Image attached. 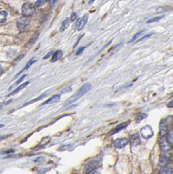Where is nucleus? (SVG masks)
<instances>
[{
    "label": "nucleus",
    "mask_w": 173,
    "mask_h": 174,
    "mask_svg": "<svg viewBox=\"0 0 173 174\" xmlns=\"http://www.w3.org/2000/svg\"><path fill=\"white\" fill-rule=\"evenodd\" d=\"M90 89H91V84H89V83L84 84L78 90V91H77V93H75V95H73L71 97H70V99L66 102L65 104H69L73 103L74 101L77 100L78 98H80L81 97H83L84 94H86Z\"/></svg>",
    "instance_id": "f257e3e1"
},
{
    "label": "nucleus",
    "mask_w": 173,
    "mask_h": 174,
    "mask_svg": "<svg viewBox=\"0 0 173 174\" xmlns=\"http://www.w3.org/2000/svg\"><path fill=\"white\" fill-rule=\"evenodd\" d=\"M35 12V7L30 3H25L22 7V14L23 17H30Z\"/></svg>",
    "instance_id": "f03ea898"
},
{
    "label": "nucleus",
    "mask_w": 173,
    "mask_h": 174,
    "mask_svg": "<svg viewBox=\"0 0 173 174\" xmlns=\"http://www.w3.org/2000/svg\"><path fill=\"white\" fill-rule=\"evenodd\" d=\"M140 133L144 139H150L153 136V130L150 125H146V126L143 127L140 130Z\"/></svg>",
    "instance_id": "7ed1b4c3"
},
{
    "label": "nucleus",
    "mask_w": 173,
    "mask_h": 174,
    "mask_svg": "<svg viewBox=\"0 0 173 174\" xmlns=\"http://www.w3.org/2000/svg\"><path fill=\"white\" fill-rule=\"evenodd\" d=\"M168 127H169V119L166 118V119L162 120L161 123H160V127H159L161 137H163V136L167 133V131H168Z\"/></svg>",
    "instance_id": "20e7f679"
},
{
    "label": "nucleus",
    "mask_w": 173,
    "mask_h": 174,
    "mask_svg": "<svg viewBox=\"0 0 173 174\" xmlns=\"http://www.w3.org/2000/svg\"><path fill=\"white\" fill-rule=\"evenodd\" d=\"M87 21H88V15H84L83 17L77 19V21L76 23V28H77V30H81L84 27V25L86 24Z\"/></svg>",
    "instance_id": "39448f33"
},
{
    "label": "nucleus",
    "mask_w": 173,
    "mask_h": 174,
    "mask_svg": "<svg viewBox=\"0 0 173 174\" xmlns=\"http://www.w3.org/2000/svg\"><path fill=\"white\" fill-rule=\"evenodd\" d=\"M28 24H29V20L26 18H23V17H21V18L17 19V26L20 31L24 30Z\"/></svg>",
    "instance_id": "423d86ee"
},
{
    "label": "nucleus",
    "mask_w": 173,
    "mask_h": 174,
    "mask_svg": "<svg viewBox=\"0 0 173 174\" xmlns=\"http://www.w3.org/2000/svg\"><path fill=\"white\" fill-rule=\"evenodd\" d=\"M129 141L126 139V138H118L116 140H115L114 142V145L116 148L117 149H121V148H123L125 147L127 144H128Z\"/></svg>",
    "instance_id": "0eeeda50"
},
{
    "label": "nucleus",
    "mask_w": 173,
    "mask_h": 174,
    "mask_svg": "<svg viewBox=\"0 0 173 174\" xmlns=\"http://www.w3.org/2000/svg\"><path fill=\"white\" fill-rule=\"evenodd\" d=\"M159 145H160V147H161V150H162L163 151H164V152L170 151V150L171 149V147H172V146L167 142L166 139H163V138H161V139L159 140Z\"/></svg>",
    "instance_id": "6e6552de"
},
{
    "label": "nucleus",
    "mask_w": 173,
    "mask_h": 174,
    "mask_svg": "<svg viewBox=\"0 0 173 174\" xmlns=\"http://www.w3.org/2000/svg\"><path fill=\"white\" fill-rule=\"evenodd\" d=\"M127 124H128V122H124V123H122V124H118L117 126H116L113 130H110V136H112V135H114V134H116V133H117L118 131H120L122 129H123V128H125L126 126H127Z\"/></svg>",
    "instance_id": "1a4fd4ad"
},
{
    "label": "nucleus",
    "mask_w": 173,
    "mask_h": 174,
    "mask_svg": "<svg viewBox=\"0 0 173 174\" xmlns=\"http://www.w3.org/2000/svg\"><path fill=\"white\" fill-rule=\"evenodd\" d=\"M130 142L131 144V145L135 146L140 144V138H139V135L137 133H135L133 135H131L130 137Z\"/></svg>",
    "instance_id": "9d476101"
},
{
    "label": "nucleus",
    "mask_w": 173,
    "mask_h": 174,
    "mask_svg": "<svg viewBox=\"0 0 173 174\" xmlns=\"http://www.w3.org/2000/svg\"><path fill=\"white\" fill-rule=\"evenodd\" d=\"M169 161H170V157H169V155H167L166 153H163V154L161 156V157H160L159 164H160L161 166H165V165L168 164Z\"/></svg>",
    "instance_id": "9b49d317"
},
{
    "label": "nucleus",
    "mask_w": 173,
    "mask_h": 174,
    "mask_svg": "<svg viewBox=\"0 0 173 174\" xmlns=\"http://www.w3.org/2000/svg\"><path fill=\"white\" fill-rule=\"evenodd\" d=\"M59 98H60V95H58V94H57V95H54L53 97H50L48 100H46L45 102H43V103L41 104V106H43V105H45V104H50V103H55V102H57V101L59 100Z\"/></svg>",
    "instance_id": "f8f14e48"
},
{
    "label": "nucleus",
    "mask_w": 173,
    "mask_h": 174,
    "mask_svg": "<svg viewBox=\"0 0 173 174\" xmlns=\"http://www.w3.org/2000/svg\"><path fill=\"white\" fill-rule=\"evenodd\" d=\"M166 140L171 146H173V130H170L166 133Z\"/></svg>",
    "instance_id": "ddd939ff"
},
{
    "label": "nucleus",
    "mask_w": 173,
    "mask_h": 174,
    "mask_svg": "<svg viewBox=\"0 0 173 174\" xmlns=\"http://www.w3.org/2000/svg\"><path fill=\"white\" fill-rule=\"evenodd\" d=\"M98 164H97V162L96 161H92V162H90V163H88L87 164V165L85 166V169H86V171L87 172H89L90 170H92V169H96V165H97Z\"/></svg>",
    "instance_id": "4468645a"
},
{
    "label": "nucleus",
    "mask_w": 173,
    "mask_h": 174,
    "mask_svg": "<svg viewBox=\"0 0 173 174\" xmlns=\"http://www.w3.org/2000/svg\"><path fill=\"white\" fill-rule=\"evenodd\" d=\"M28 84H29V82H25V83H23V84H20V85H19V86H18L17 88H16V89H15V90H13L12 92H10V93L9 95H8V96H12V95H14V94L17 93L18 91H20L21 90H23V88H24V87H25V86H26V85H27Z\"/></svg>",
    "instance_id": "2eb2a0df"
},
{
    "label": "nucleus",
    "mask_w": 173,
    "mask_h": 174,
    "mask_svg": "<svg viewBox=\"0 0 173 174\" xmlns=\"http://www.w3.org/2000/svg\"><path fill=\"white\" fill-rule=\"evenodd\" d=\"M159 173L161 174H163V173H169V174H172L173 173V170L170 168V167H168V166H162L161 170L159 171Z\"/></svg>",
    "instance_id": "dca6fc26"
},
{
    "label": "nucleus",
    "mask_w": 173,
    "mask_h": 174,
    "mask_svg": "<svg viewBox=\"0 0 173 174\" xmlns=\"http://www.w3.org/2000/svg\"><path fill=\"white\" fill-rule=\"evenodd\" d=\"M62 56H63V52H62L61 50H57V51H55V53L53 54L52 58H51V61H52V62H56V61L58 60Z\"/></svg>",
    "instance_id": "f3484780"
},
{
    "label": "nucleus",
    "mask_w": 173,
    "mask_h": 174,
    "mask_svg": "<svg viewBox=\"0 0 173 174\" xmlns=\"http://www.w3.org/2000/svg\"><path fill=\"white\" fill-rule=\"evenodd\" d=\"M70 18H66L63 20V22L62 23V25L60 27V31H63L65 29H67V27L69 26L70 24Z\"/></svg>",
    "instance_id": "a211bd4d"
},
{
    "label": "nucleus",
    "mask_w": 173,
    "mask_h": 174,
    "mask_svg": "<svg viewBox=\"0 0 173 174\" xmlns=\"http://www.w3.org/2000/svg\"><path fill=\"white\" fill-rule=\"evenodd\" d=\"M48 95V93H44V94H42L40 97H37L36 99H34V100H30V101H29V102H27V103H25L23 106H26V105H28V104H32V103H35V102H37V101H38V100H40V99H42L43 97H46Z\"/></svg>",
    "instance_id": "6ab92c4d"
},
{
    "label": "nucleus",
    "mask_w": 173,
    "mask_h": 174,
    "mask_svg": "<svg viewBox=\"0 0 173 174\" xmlns=\"http://www.w3.org/2000/svg\"><path fill=\"white\" fill-rule=\"evenodd\" d=\"M49 141H50V137H45V138H43V139L40 142V144L37 146V149L43 148V146H45V145L49 143Z\"/></svg>",
    "instance_id": "aec40b11"
},
{
    "label": "nucleus",
    "mask_w": 173,
    "mask_h": 174,
    "mask_svg": "<svg viewBox=\"0 0 173 174\" xmlns=\"http://www.w3.org/2000/svg\"><path fill=\"white\" fill-rule=\"evenodd\" d=\"M7 12L4 10H1L0 11V23H3L5 22L6 18H7Z\"/></svg>",
    "instance_id": "412c9836"
},
{
    "label": "nucleus",
    "mask_w": 173,
    "mask_h": 174,
    "mask_svg": "<svg viewBox=\"0 0 173 174\" xmlns=\"http://www.w3.org/2000/svg\"><path fill=\"white\" fill-rule=\"evenodd\" d=\"M35 62H36V59H30V61L27 63V64L25 65V67H24V68H23V70H22L19 72V73H17V75H18V74H20L22 71H23V70H28V69H29V68H30V67L32 65V64H33V63H35Z\"/></svg>",
    "instance_id": "4be33fe9"
},
{
    "label": "nucleus",
    "mask_w": 173,
    "mask_h": 174,
    "mask_svg": "<svg viewBox=\"0 0 173 174\" xmlns=\"http://www.w3.org/2000/svg\"><path fill=\"white\" fill-rule=\"evenodd\" d=\"M162 18H163V16L156 17H153V18H151V19H149L146 23H154V22H158V21H160Z\"/></svg>",
    "instance_id": "5701e85b"
},
{
    "label": "nucleus",
    "mask_w": 173,
    "mask_h": 174,
    "mask_svg": "<svg viewBox=\"0 0 173 174\" xmlns=\"http://www.w3.org/2000/svg\"><path fill=\"white\" fill-rule=\"evenodd\" d=\"M143 32H144V30H141V31H139V32H137V33H136V34H135V35H134V37H132V38H131V39H130V43H131V42H133V41H135V40H136V38H138V37H140V36H141V35H142V34H143Z\"/></svg>",
    "instance_id": "b1692460"
},
{
    "label": "nucleus",
    "mask_w": 173,
    "mask_h": 174,
    "mask_svg": "<svg viewBox=\"0 0 173 174\" xmlns=\"http://www.w3.org/2000/svg\"><path fill=\"white\" fill-rule=\"evenodd\" d=\"M46 2H47V0H37L35 5H36L37 7H41V6H43Z\"/></svg>",
    "instance_id": "393cba45"
},
{
    "label": "nucleus",
    "mask_w": 173,
    "mask_h": 174,
    "mask_svg": "<svg viewBox=\"0 0 173 174\" xmlns=\"http://www.w3.org/2000/svg\"><path fill=\"white\" fill-rule=\"evenodd\" d=\"M146 117H147V114H145V113H139L138 116H137V119L138 120H142V119H143Z\"/></svg>",
    "instance_id": "a878e982"
},
{
    "label": "nucleus",
    "mask_w": 173,
    "mask_h": 174,
    "mask_svg": "<svg viewBox=\"0 0 173 174\" xmlns=\"http://www.w3.org/2000/svg\"><path fill=\"white\" fill-rule=\"evenodd\" d=\"M84 49H85V47H81V48H79V49H78V50L76 52V55L77 56V55H79L80 53H82V52L83 51V50H84Z\"/></svg>",
    "instance_id": "bb28decb"
},
{
    "label": "nucleus",
    "mask_w": 173,
    "mask_h": 174,
    "mask_svg": "<svg viewBox=\"0 0 173 174\" xmlns=\"http://www.w3.org/2000/svg\"><path fill=\"white\" fill-rule=\"evenodd\" d=\"M26 77V75H23V76H22V77H20V78H19V79H18V80L16 82V84H18L20 82H22V81L24 79V77Z\"/></svg>",
    "instance_id": "cd10ccee"
},
{
    "label": "nucleus",
    "mask_w": 173,
    "mask_h": 174,
    "mask_svg": "<svg viewBox=\"0 0 173 174\" xmlns=\"http://www.w3.org/2000/svg\"><path fill=\"white\" fill-rule=\"evenodd\" d=\"M152 34H147V35H145V37H142V38H140L138 41H142V40H144V39H146V38H148V37H150V36H151Z\"/></svg>",
    "instance_id": "c85d7f7f"
},
{
    "label": "nucleus",
    "mask_w": 173,
    "mask_h": 174,
    "mask_svg": "<svg viewBox=\"0 0 173 174\" xmlns=\"http://www.w3.org/2000/svg\"><path fill=\"white\" fill-rule=\"evenodd\" d=\"M57 0H50L49 2H50V5L51 6V7H53L54 5H55V3H56V2H57Z\"/></svg>",
    "instance_id": "c756f323"
},
{
    "label": "nucleus",
    "mask_w": 173,
    "mask_h": 174,
    "mask_svg": "<svg viewBox=\"0 0 173 174\" xmlns=\"http://www.w3.org/2000/svg\"><path fill=\"white\" fill-rule=\"evenodd\" d=\"M51 54H52V51H50V52H49V53H48L47 55H45V57H43V59H46V58H48V57H50V56Z\"/></svg>",
    "instance_id": "7c9ffc66"
},
{
    "label": "nucleus",
    "mask_w": 173,
    "mask_h": 174,
    "mask_svg": "<svg viewBox=\"0 0 173 174\" xmlns=\"http://www.w3.org/2000/svg\"><path fill=\"white\" fill-rule=\"evenodd\" d=\"M77 18V15L75 14V13H73L72 14V16H71V18H70V20H75Z\"/></svg>",
    "instance_id": "2f4dec72"
},
{
    "label": "nucleus",
    "mask_w": 173,
    "mask_h": 174,
    "mask_svg": "<svg viewBox=\"0 0 173 174\" xmlns=\"http://www.w3.org/2000/svg\"><path fill=\"white\" fill-rule=\"evenodd\" d=\"M168 107H173V100L170 101V102L168 104Z\"/></svg>",
    "instance_id": "473e14b6"
},
{
    "label": "nucleus",
    "mask_w": 173,
    "mask_h": 174,
    "mask_svg": "<svg viewBox=\"0 0 173 174\" xmlns=\"http://www.w3.org/2000/svg\"><path fill=\"white\" fill-rule=\"evenodd\" d=\"M3 67L0 65V76L2 75V73H3Z\"/></svg>",
    "instance_id": "72a5a7b5"
},
{
    "label": "nucleus",
    "mask_w": 173,
    "mask_h": 174,
    "mask_svg": "<svg viewBox=\"0 0 173 174\" xmlns=\"http://www.w3.org/2000/svg\"><path fill=\"white\" fill-rule=\"evenodd\" d=\"M9 137V135H6V136H2V137H0V140L1 139H3V138H6V137Z\"/></svg>",
    "instance_id": "f704fd0d"
},
{
    "label": "nucleus",
    "mask_w": 173,
    "mask_h": 174,
    "mask_svg": "<svg viewBox=\"0 0 173 174\" xmlns=\"http://www.w3.org/2000/svg\"><path fill=\"white\" fill-rule=\"evenodd\" d=\"M94 1H95V0H90V1H89V3H92Z\"/></svg>",
    "instance_id": "c9c22d12"
},
{
    "label": "nucleus",
    "mask_w": 173,
    "mask_h": 174,
    "mask_svg": "<svg viewBox=\"0 0 173 174\" xmlns=\"http://www.w3.org/2000/svg\"><path fill=\"white\" fill-rule=\"evenodd\" d=\"M1 127H3V124H0V128H1Z\"/></svg>",
    "instance_id": "e433bc0d"
}]
</instances>
